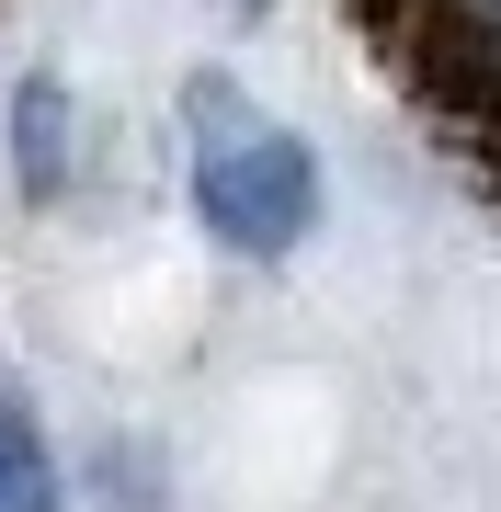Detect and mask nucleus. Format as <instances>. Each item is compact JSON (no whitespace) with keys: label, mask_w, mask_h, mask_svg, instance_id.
<instances>
[{"label":"nucleus","mask_w":501,"mask_h":512,"mask_svg":"<svg viewBox=\"0 0 501 512\" xmlns=\"http://www.w3.org/2000/svg\"><path fill=\"white\" fill-rule=\"evenodd\" d=\"M388 12H399V0H388Z\"/></svg>","instance_id":"39448f33"},{"label":"nucleus","mask_w":501,"mask_h":512,"mask_svg":"<svg viewBox=\"0 0 501 512\" xmlns=\"http://www.w3.org/2000/svg\"><path fill=\"white\" fill-rule=\"evenodd\" d=\"M399 23H410V46L433 57L445 103L501 114V0H410Z\"/></svg>","instance_id":"f03ea898"},{"label":"nucleus","mask_w":501,"mask_h":512,"mask_svg":"<svg viewBox=\"0 0 501 512\" xmlns=\"http://www.w3.org/2000/svg\"><path fill=\"white\" fill-rule=\"evenodd\" d=\"M194 205L228 251H297L319 217V160L262 114H217L194 137Z\"/></svg>","instance_id":"f257e3e1"},{"label":"nucleus","mask_w":501,"mask_h":512,"mask_svg":"<svg viewBox=\"0 0 501 512\" xmlns=\"http://www.w3.org/2000/svg\"><path fill=\"white\" fill-rule=\"evenodd\" d=\"M0 512H57V467L35 444V410L0 387Z\"/></svg>","instance_id":"7ed1b4c3"},{"label":"nucleus","mask_w":501,"mask_h":512,"mask_svg":"<svg viewBox=\"0 0 501 512\" xmlns=\"http://www.w3.org/2000/svg\"><path fill=\"white\" fill-rule=\"evenodd\" d=\"M23 183H57V92H46V80H35V92H23Z\"/></svg>","instance_id":"20e7f679"}]
</instances>
